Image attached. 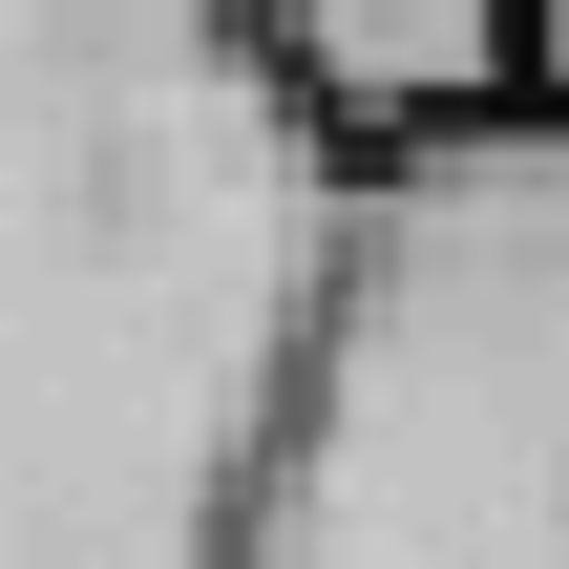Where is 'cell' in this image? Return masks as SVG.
I'll return each mask as SVG.
<instances>
[{
  "label": "cell",
  "mask_w": 569,
  "mask_h": 569,
  "mask_svg": "<svg viewBox=\"0 0 569 569\" xmlns=\"http://www.w3.org/2000/svg\"><path fill=\"white\" fill-rule=\"evenodd\" d=\"M253 42H274V84H296L359 169L465 148V127L528 106V0H253Z\"/></svg>",
  "instance_id": "cell-3"
},
{
  "label": "cell",
  "mask_w": 569,
  "mask_h": 569,
  "mask_svg": "<svg viewBox=\"0 0 569 569\" xmlns=\"http://www.w3.org/2000/svg\"><path fill=\"white\" fill-rule=\"evenodd\" d=\"M528 106L569 127V0H528Z\"/></svg>",
  "instance_id": "cell-4"
},
{
  "label": "cell",
  "mask_w": 569,
  "mask_h": 569,
  "mask_svg": "<svg viewBox=\"0 0 569 569\" xmlns=\"http://www.w3.org/2000/svg\"><path fill=\"white\" fill-rule=\"evenodd\" d=\"M359 190L253 0H0V569H232Z\"/></svg>",
  "instance_id": "cell-1"
},
{
  "label": "cell",
  "mask_w": 569,
  "mask_h": 569,
  "mask_svg": "<svg viewBox=\"0 0 569 569\" xmlns=\"http://www.w3.org/2000/svg\"><path fill=\"white\" fill-rule=\"evenodd\" d=\"M232 569H569V127L507 106L359 190Z\"/></svg>",
  "instance_id": "cell-2"
}]
</instances>
